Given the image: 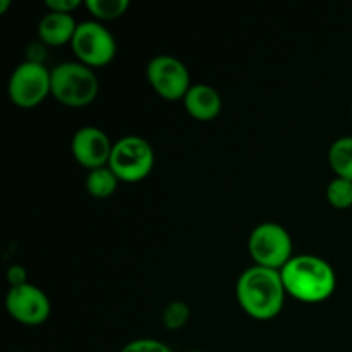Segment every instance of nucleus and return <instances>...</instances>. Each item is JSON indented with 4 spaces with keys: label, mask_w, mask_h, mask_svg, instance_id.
I'll return each mask as SVG.
<instances>
[{
    "label": "nucleus",
    "mask_w": 352,
    "mask_h": 352,
    "mask_svg": "<svg viewBox=\"0 0 352 352\" xmlns=\"http://www.w3.org/2000/svg\"><path fill=\"white\" fill-rule=\"evenodd\" d=\"M248 251L256 267L278 272L294 256L291 234L285 227L275 222H263L254 227L248 239Z\"/></svg>",
    "instance_id": "nucleus-5"
},
{
    "label": "nucleus",
    "mask_w": 352,
    "mask_h": 352,
    "mask_svg": "<svg viewBox=\"0 0 352 352\" xmlns=\"http://www.w3.org/2000/svg\"><path fill=\"white\" fill-rule=\"evenodd\" d=\"M351 116H352V110H351Z\"/></svg>",
    "instance_id": "nucleus-24"
},
{
    "label": "nucleus",
    "mask_w": 352,
    "mask_h": 352,
    "mask_svg": "<svg viewBox=\"0 0 352 352\" xmlns=\"http://www.w3.org/2000/svg\"><path fill=\"white\" fill-rule=\"evenodd\" d=\"M7 282L10 287H19V285L28 284V270L23 265H10L7 270Z\"/></svg>",
    "instance_id": "nucleus-20"
},
{
    "label": "nucleus",
    "mask_w": 352,
    "mask_h": 352,
    "mask_svg": "<svg viewBox=\"0 0 352 352\" xmlns=\"http://www.w3.org/2000/svg\"><path fill=\"white\" fill-rule=\"evenodd\" d=\"M327 199L336 210H349L352 206V181L336 177L327 186Z\"/></svg>",
    "instance_id": "nucleus-17"
},
{
    "label": "nucleus",
    "mask_w": 352,
    "mask_h": 352,
    "mask_svg": "<svg viewBox=\"0 0 352 352\" xmlns=\"http://www.w3.org/2000/svg\"><path fill=\"white\" fill-rule=\"evenodd\" d=\"M146 79L155 93L167 102L184 100L192 86L188 67L174 55H157L151 58L146 65Z\"/></svg>",
    "instance_id": "nucleus-8"
},
{
    "label": "nucleus",
    "mask_w": 352,
    "mask_h": 352,
    "mask_svg": "<svg viewBox=\"0 0 352 352\" xmlns=\"http://www.w3.org/2000/svg\"><path fill=\"white\" fill-rule=\"evenodd\" d=\"M7 95L19 109H34L52 95V71L45 64L24 60L10 74Z\"/></svg>",
    "instance_id": "nucleus-6"
},
{
    "label": "nucleus",
    "mask_w": 352,
    "mask_h": 352,
    "mask_svg": "<svg viewBox=\"0 0 352 352\" xmlns=\"http://www.w3.org/2000/svg\"><path fill=\"white\" fill-rule=\"evenodd\" d=\"M184 109L192 119L196 120H213L222 112V96L213 86L198 82L189 88L184 96Z\"/></svg>",
    "instance_id": "nucleus-11"
},
{
    "label": "nucleus",
    "mask_w": 352,
    "mask_h": 352,
    "mask_svg": "<svg viewBox=\"0 0 352 352\" xmlns=\"http://www.w3.org/2000/svg\"><path fill=\"white\" fill-rule=\"evenodd\" d=\"M119 182L120 181L117 179V175L107 165V167L88 172V175H86V191L96 199H107L117 191Z\"/></svg>",
    "instance_id": "nucleus-14"
},
{
    "label": "nucleus",
    "mask_w": 352,
    "mask_h": 352,
    "mask_svg": "<svg viewBox=\"0 0 352 352\" xmlns=\"http://www.w3.org/2000/svg\"><path fill=\"white\" fill-rule=\"evenodd\" d=\"M330 168L336 177L352 181V136H342L332 143L329 150Z\"/></svg>",
    "instance_id": "nucleus-13"
},
{
    "label": "nucleus",
    "mask_w": 352,
    "mask_h": 352,
    "mask_svg": "<svg viewBox=\"0 0 352 352\" xmlns=\"http://www.w3.org/2000/svg\"><path fill=\"white\" fill-rule=\"evenodd\" d=\"M6 309L12 320L26 327H38L48 320L52 305L48 296L33 284L10 287L6 296Z\"/></svg>",
    "instance_id": "nucleus-9"
},
{
    "label": "nucleus",
    "mask_w": 352,
    "mask_h": 352,
    "mask_svg": "<svg viewBox=\"0 0 352 352\" xmlns=\"http://www.w3.org/2000/svg\"><path fill=\"white\" fill-rule=\"evenodd\" d=\"M98 76L81 62H62L52 69V96L71 109H81L98 96Z\"/></svg>",
    "instance_id": "nucleus-3"
},
{
    "label": "nucleus",
    "mask_w": 352,
    "mask_h": 352,
    "mask_svg": "<svg viewBox=\"0 0 352 352\" xmlns=\"http://www.w3.org/2000/svg\"><path fill=\"white\" fill-rule=\"evenodd\" d=\"M109 167L120 182H141L155 167L153 146L144 138L134 134L120 138L113 143Z\"/></svg>",
    "instance_id": "nucleus-4"
},
{
    "label": "nucleus",
    "mask_w": 352,
    "mask_h": 352,
    "mask_svg": "<svg viewBox=\"0 0 352 352\" xmlns=\"http://www.w3.org/2000/svg\"><path fill=\"white\" fill-rule=\"evenodd\" d=\"M236 296L248 316L258 322H270L280 315L287 292L280 272L254 265L241 274Z\"/></svg>",
    "instance_id": "nucleus-1"
},
{
    "label": "nucleus",
    "mask_w": 352,
    "mask_h": 352,
    "mask_svg": "<svg viewBox=\"0 0 352 352\" xmlns=\"http://www.w3.org/2000/svg\"><path fill=\"white\" fill-rule=\"evenodd\" d=\"M119 352H174L167 344L157 339H136L127 342Z\"/></svg>",
    "instance_id": "nucleus-18"
},
{
    "label": "nucleus",
    "mask_w": 352,
    "mask_h": 352,
    "mask_svg": "<svg viewBox=\"0 0 352 352\" xmlns=\"http://www.w3.org/2000/svg\"><path fill=\"white\" fill-rule=\"evenodd\" d=\"M113 143L109 134L95 126H85L72 136L71 151L74 160L88 170L107 167L112 155Z\"/></svg>",
    "instance_id": "nucleus-10"
},
{
    "label": "nucleus",
    "mask_w": 352,
    "mask_h": 352,
    "mask_svg": "<svg viewBox=\"0 0 352 352\" xmlns=\"http://www.w3.org/2000/svg\"><path fill=\"white\" fill-rule=\"evenodd\" d=\"M10 7L9 0H0V14H6V10Z\"/></svg>",
    "instance_id": "nucleus-22"
},
{
    "label": "nucleus",
    "mask_w": 352,
    "mask_h": 352,
    "mask_svg": "<svg viewBox=\"0 0 352 352\" xmlns=\"http://www.w3.org/2000/svg\"><path fill=\"white\" fill-rule=\"evenodd\" d=\"M285 292L308 305L323 302L333 294L337 277L332 265L315 254H299L280 270Z\"/></svg>",
    "instance_id": "nucleus-2"
},
{
    "label": "nucleus",
    "mask_w": 352,
    "mask_h": 352,
    "mask_svg": "<svg viewBox=\"0 0 352 352\" xmlns=\"http://www.w3.org/2000/svg\"><path fill=\"white\" fill-rule=\"evenodd\" d=\"M81 0H47L45 7L48 12H58V14H71L78 7H81Z\"/></svg>",
    "instance_id": "nucleus-19"
},
{
    "label": "nucleus",
    "mask_w": 352,
    "mask_h": 352,
    "mask_svg": "<svg viewBox=\"0 0 352 352\" xmlns=\"http://www.w3.org/2000/svg\"><path fill=\"white\" fill-rule=\"evenodd\" d=\"M129 0H88L85 7L96 21H113L122 17L129 9Z\"/></svg>",
    "instance_id": "nucleus-15"
},
{
    "label": "nucleus",
    "mask_w": 352,
    "mask_h": 352,
    "mask_svg": "<svg viewBox=\"0 0 352 352\" xmlns=\"http://www.w3.org/2000/svg\"><path fill=\"white\" fill-rule=\"evenodd\" d=\"M45 47H47V45L41 43V41H34V43H31L30 47H28V55H30L28 60L36 62V64H43L45 54H47Z\"/></svg>",
    "instance_id": "nucleus-21"
},
{
    "label": "nucleus",
    "mask_w": 352,
    "mask_h": 352,
    "mask_svg": "<svg viewBox=\"0 0 352 352\" xmlns=\"http://www.w3.org/2000/svg\"><path fill=\"white\" fill-rule=\"evenodd\" d=\"M71 47L78 62L91 69L110 64L117 54L116 38L100 21L79 23Z\"/></svg>",
    "instance_id": "nucleus-7"
},
{
    "label": "nucleus",
    "mask_w": 352,
    "mask_h": 352,
    "mask_svg": "<svg viewBox=\"0 0 352 352\" xmlns=\"http://www.w3.org/2000/svg\"><path fill=\"white\" fill-rule=\"evenodd\" d=\"M189 352H199V351H189Z\"/></svg>",
    "instance_id": "nucleus-23"
},
{
    "label": "nucleus",
    "mask_w": 352,
    "mask_h": 352,
    "mask_svg": "<svg viewBox=\"0 0 352 352\" xmlns=\"http://www.w3.org/2000/svg\"><path fill=\"white\" fill-rule=\"evenodd\" d=\"M78 23L71 14L48 12L38 23V38L47 47H64L74 38Z\"/></svg>",
    "instance_id": "nucleus-12"
},
{
    "label": "nucleus",
    "mask_w": 352,
    "mask_h": 352,
    "mask_svg": "<svg viewBox=\"0 0 352 352\" xmlns=\"http://www.w3.org/2000/svg\"><path fill=\"white\" fill-rule=\"evenodd\" d=\"M189 316H191V308L186 301H172L168 302L164 308L162 313V323L167 330L170 332H177L182 327H186V323L189 322Z\"/></svg>",
    "instance_id": "nucleus-16"
}]
</instances>
